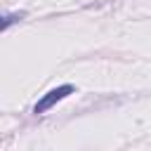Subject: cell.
I'll list each match as a JSON object with an SVG mask.
<instances>
[{
	"label": "cell",
	"instance_id": "obj_1",
	"mask_svg": "<svg viewBox=\"0 0 151 151\" xmlns=\"http://www.w3.org/2000/svg\"><path fill=\"white\" fill-rule=\"evenodd\" d=\"M73 90H76L73 85H59V87L50 90V92H47V94H45V97H42V99L35 104V109H33V111H35V113H45V111H47V109H52L57 101H61L64 97L73 94Z\"/></svg>",
	"mask_w": 151,
	"mask_h": 151
},
{
	"label": "cell",
	"instance_id": "obj_2",
	"mask_svg": "<svg viewBox=\"0 0 151 151\" xmlns=\"http://www.w3.org/2000/svg\"><path fill=\"white\" fill-rule=\"evenodd\" d=\"M19 17H21V14H19ZM19 17H12V14H7V17H5V21H2V26L7 28V26H9V24H12L14 19H19Z\"/></svg>",
	"mask_w": 151,
	"mask_h": 151
}]
</instances>
